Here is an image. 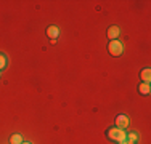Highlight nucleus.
<instances>
[{
	"mask_svg": "<svg viewBox=\"0 0 151 144\" xmlns=\"http://www.w3.org/2000/svg\"><path fill=\"white\" fill-rule=\"evenodd\" d=\"M106 136H108V139H111V141H114V143H122V141L127 139V133H125L124 130H121V128H116V127L108 130Z\"/></svg>",
	"mask_w": 151,
	"mask_h": 144,
	"instance_id": "1",
	"label": "nucleus"
},
{
	"mask_svg": "<svg viewBox=\"0 0 151 144\" xmlns=\"http://www.w3.org/2000/svg\"><path fill=\"white\" fill-rule=\"evenodd\" d=\"M108 51H109L111 56H121L122 51H124V45L119 40H111L108 43Z\"/></svg>",
	"mask_w": 151,
	"mask_h": 144,
	"instance_id": "2",
	"label": "nucleus"
},
{
	"mask_svg": "<svg viewBox=\"0 0 151 144\" xmlns=\"http://www.w3.org/2000/svg\"><path fill=\"white\" fill-rule=\"evenodd\" d=\"M114 125H116V128L125 130V128H129V125H130V118H129L127 115L121 114V115H117V117L114 118Z\"/></svg>",
	"mask_w": 151,
	"mask_h": 144,
	"instance_id": "3",
	"label": "nucleus"
},
{
	"mask_svg": "<svg viewBox=\"0 0 151 144\" xmlns=\"http://www.w3.org/2000/svg\"><path fill=\"white\" fill-rule=\"evenodd\" d=\"M58 35H60L58 26H48V27H47V37H48V38L56 40V38H58Z\"/></svg>",
	"mask_w": 151,
	"mask_h": 144,
	"instance_id": "4",
	"label": "nucleus"
},
{
	"mask_svg": "<svg viewBox=\"0 0 151 144\" xmlns=\"http://www.w3.org/2000/svg\"><path fill=\"white\" fill-rule=\"evenodd\" d=\"M119 27L117 26H111L109 29H108V38L109 40H117V37H119Z\"/></svg>",
	"mask_w": 151,
	"mask_h": 144,
	"instance_id": "5",
	"label": "nucleus"
},
{
	"mask_svg": "<svg viewBox=\"0 0 151 144\" xmlns=\"http://www.w3.org/2000/svg\"><path fill=\"white\" fill-rule=\"evenodd\" d=\"M140 78H142L143 83H150L151 82V69L150 67H146V69H143L140 72Z\"/></svg>",
	"mask_w": 151,
	"mask_h": 144,
	"instance_id": "6",
	"label": "nucleus"
},
{
	"mask_svg": "<svg viewBox=\"0 0 151 144\" xmlns=\"http://www.w3.org/2000/svg\"><path fill=\"white\" fill-rule=\"evenodd\" d=\"M138 93L140 95H143V96H148L150 93H151V86H150V83H140L138 85Z\"/></svg>",
	"mask_w": 151,
	"mask_h": 144,
	"instance_id": "7",
	"label": "nucleus"
},
{
	"mask_svg": "<svg viewBox=\"0 0 151 144\" xmlns=\"http://www.w3.org/2000/svg\"><path fill=\"white\" fill-rule=\"evenodd\" d=\"M23 136L21 135H12L10 136V144H23Z\"/></svg>",
	"mask_w": 151,
	"mask_h": 144,
	"instance_id": "8",
	"label": "nucleus"
},
{
	"mask_svg": "<svg viewBox=\"0 0 151 144\" xmlns=\"http://www.w3.org/2000/svg\"><path fill=\"white\" fill-rule=\"evenodd\" d=\"M8 66V58L5 56V53H0V72Z\"/></svg>",
	"mask_w": 151,
	"mask_h": 144,
	"instance_id": "9",
	"label": "nucleus"
},
{
	"mask_svg": "<svg viewBox=\"0 0 151 144\" xmlns=\"http://www.w3.org/2000/svg\"><path fill=\"white\" fill-rule=\"evenodd\" d=\"M138 138H140L138 133H135V131H130L127 135V141H132V143H137V141H138Z\"/></svg>",
	"mask_w": 151,
	"mask_h": 144,
	"instance_id": "10",
	"label": "nucleus"
},
{
	"mask_svg": "<svg viewBox=\"0 0 151 144\" xmlns=\"http://www.w3.org/2000/svg\"><path fill=\"white\" fill-rule=\"evenodd\" d=\"M117 144H127V139H125V141H122V143H117Z\"/></svg>",
	"mask_w": 151,
	"mask_h": 144,
	"instance_id": "11",
	"label": "nucleus"
},
{
	"mask_svg": "<svg viewBox=\"0 0 151 144\" xmlns=\"http://www.w3.org/2000/svg\"><path fill=\"white\" fill-rule=\"evenodd\" d=\"M127 144H137V143H132V141H127Z\"/></svg>",
	"mask_w": 151,
	"mask_h": 144,
	"instance_id": "12",
	"label": "nucleus"
},
{
	"mask_svg": "<svg viewBox=\"0 0 151 144\" xmlns=\"http://www.w3.org/2000/svg\"><path fill=\"white\" fill-rule=\"evenodd\" d=\"M23 144H32V143H29V141H26V143H24V141H23Z\"/></svg>",
	"mask_w": 151,
	"mask_h": 144,
	"instance_id": "13",
	"label": "nucleus"
},
{
	"mask_svg": "<svg viewBox=\"0 0 151 144\" xmlns=\"http://www.w3.org/2000/svg\"><path fill=\"white\" fill-rule=\"evenodd\" d=\"M0 77H2V72H0Z\"/></svg>",
	"mask_w": 151,
	"mask_h": 144,
	"instance_id": "14",
	"label": "nucleus"
}]
</instances>
